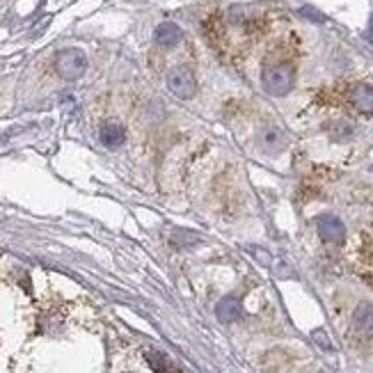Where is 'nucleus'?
<instances>
[{
    "instance_id": "1a4fd4ad",
    "label": "nucleus",
    "mask_w": 373,
    "mask_h": 373,
    "mask_svg": "<svg viewBox=\"0 0 373 373\" xmlns=\"http://www.w3.org/2000/svg\"><path fill=\"white\" fill-rule=\"evenodd\" d=\"M350 101L362 112H373V88L371 85H355L350 92Z\"/></svg>"
},
{
    "instance_id": "9d476101",
    "label": "nucleus",
    "mask_w": 373,
    "mask_h": 373,
    "mask_svg": "<svg viewBox=\"0 0 373 373\" xmlns=\"http://www.w3.org/2000/svg\"><path fill=\"white\" fill-rule=\"evenodd\" d=\"M327 133H330V138L336 140V142L348 140L350 135L355 133V124H353V121H348V119H336V121H332V124L327 126Z\"/></svg>"
},
{
    "instance_id": "9b49d317",
    "label": "nucleus",
    "mask_w": 373,
    "mask_h": 373,
    "mask_svg": "<svg viewBox=\"0 0 373 373\" xmlns=\"http://www.w3.org/2000/svg\"><path fill=\"white\" fill-rule=\"evenodd\" d=\"M147 360H149V364H152V369L156 373H179L177 364L163 353H147Z\"/></svg>"
},
{
    "instance_id": "0eeeda50",
    "label": "nucleus",
    "mask_w": 373,
    "mask_h": 373,
    "mask_svg": "<svg viewBox=\"0 0 373 373\" xmlns=\"http://www.w3.org/2000/svg\"><path fill=\"white\" fill-rule=\"evenodd\" d=\"M353 325L357 334L362 336H373V305L362 303L353 314Z\"/></svg>"
},
{
    "instance_id": "7ed1b4c3",
    "label": "nucleus",
    "mask_w": 373,
    "mask_h": 373,
    "mask_svg": "<svg viewBox=\"0 0 373 373\" xmlns=\"http://www.w3.org/2000/svg\"><path fill=\"white\" fill-rule=\"evenodd\" d=\"M168 90L179 99H192L197 92L195 74L188 67H174L168 74Z\"/></svg>"
},
{
    "instance_id": "ddd939ff",
    "label": "nucleus",
    "mask_w": 373,
    "mask_h": 373,
    "mask_svg": "<svg viewBox=\"0 0 373 373\" xmlns=\"http://www.w3.org/2000/svg\"><path fill=\"white\" fill-rule=\"evenodd\" d=\"M314 339H316V341L321 343V346H323V348H332V346H330V343H327V336H325V334H323V332H321V330H319V332H314Z\"/></svg>"
},
{
    "instance_id": "f257e3e1",
    "label": "nucleus",
    "mask_w": 373,
    "mask_h": 373,
    "mask_svg": "<svg viewBox=\"0 0 373 373\" xmlns=\"http://www.w3.org/2000/svg\"><path fill=\"white\" fill-rule=\"evenodd\" d=\"M263 90L272 97H284L289 94L293 88V69L289 64H270L263 69Z\"/></svg>"
},
{
    "instance_id": "f8f14e48",
    "label": "nucleus",
    "mask_w": 373,
    "mask_h": 373,
    "mask_svg": "<svg viewBox=\"0 0 373 373\" xmlns=\"http://www.w3.org/2000/svg\"><path fill=\"white\" fill-rule=\"evenodd\" d=\"M284 145H286L284 135L275 131V128H270L268 133H263V147H266L268 152H279V149H284Z\"/></svg>"
},
{
    "instance_id": "39448f33",
    "label": "nucleus",
    "mask_w": 373,
    "mask_h": 373,
    "mask_svg": "<svg viewBox=\"0 0 373 373\" xmlns=\"http://www.w3.org/2000/svg\"><path fill=\"white\" fill-rule=\"evenodd\" d=\"M181 37H183L181 28H179L177 23H170V21L161 23L154 32L156 44H159L161 48H174L179 41H181Z\"/></svg>"
},
{
    "instance_id": "f03ea898",
    "label": "nucleus",
    "mask_w": 373,
    "mask_h": 373,
    "mask_svg": "<svg viewBox=\"0 0 373 373\" xmlns=\"http://www.w3.org/2000/svg\"><path fill=\"white\" fill-rule=\"evenodd\" d=\"M55 69L64 81H78L88 69V57L81 48H64L55 57Z\"/></svg>"
},
{
    "instance_id": "6e6552de",
    "label": "nucleus",
    "mask_w": 373,
    "mask_h": 373,
    "mask_svg": "<svg viewBox=\"0 0 373 373\" xmlns=\"http://www.w3.org/2000/svg\"><path fill=\"white\" fill-rule=\"evenodd\" d=\"M215 316H218L220 323H234V321H239L241 316V303H239V298H232V296H227V298H222L218 307H215Z\"/></svg>"
},
{
    "instance_id": "20e7f679",
    "label": "nucleus",
    "mask_w": 373,
    "mask_h": 373,
    "mask_svg": "<svg viewBox=\"0 0 373 373\" xmlns=\"http://www.w3.org/2000/svg\"><path fill=\"white\" fill-rule=\"evenodd\" d=\"M316 227H319V236L325 243H341L343 236H346V227L334 215H323V218H319Z\"/></svg>"
},
{
    "instance_id": "423d86ee",
    "label": "nucleus",
    "mask_w": 373,
    "mask_h": 373,
    "mask_svg": "<svg viewBox=\"0 0 373 373\" xmlns=\"http://www.w3.org/2000/svg\"><path fill=\"white\" fill-rule=\"evenodd\" d=\"M99 138H101L103 147L117 149V147L124 145L126 131H124V126H121L119 121H105V124L101 126V131H99Z\"/></svg>"
}]
</instances>
